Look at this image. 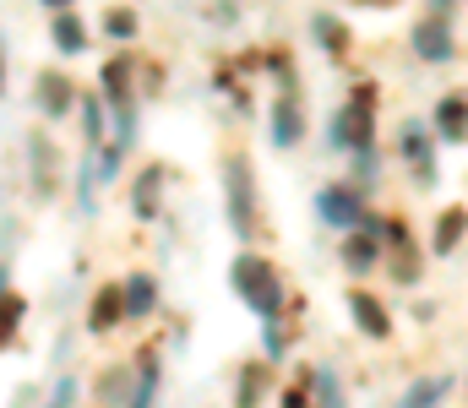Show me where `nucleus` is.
<instances>
[{
	"label": "nucleus",
	"instance_id": "f257e3e1",
	"mask_svg": "<svg viewBox=\"0 0 468 408\" xmlns=\"http://www.w3.org/2000/svg\"><path fill=\"white\" fill-rule=\"evenodd\" d=\"M229 283H234V294L261 316V321H272L278 316V305H283V288H278V272H272V262L267 256H239L229 267Z\"/></svg>",
	"mask_w": 468,
	"mask_h": 408
},
{
	"label": "nucleus",
	"instance_id": "f03ea898",
	"mask_svg": "<svg viewBox=\"0 0 468 408\" xmlns=\"http://www.w3.org/2000/svg\"><path fill=\"white\" fill-rule=\"evenodd\" d=\"M224 191H229V229L250 235L256 229V185H250V163L245 158L224 163Z\"/></svg>",
	"mask_w": 468,
	"mask_h": 408
},
{
	"label": "nucleus",
	"instance_id": "7ed1b4c3",
	"mask_svg": "<svg viewBox=\"0 0 468 408\" xmlns=\"http://www.w3.org/2000/svg\"><path fill=\"white\" fill-rule=\"evenodd\" d=\"M414 49H420V60H452V33H447V11L441 5L414 27Z\"/></svg>",
	"mask_w": 468,
	"mask_h": 408
},
{
	"label": "nucleus",
	"instance_id": "20e7f679",
	"mask_svg": "<svg viewBox=\"0 0 468 408\" xmlns=\"http://www.w3.org/2000/svg\"><path fill=\"white\" fill-rule=\"evenodd\" d=\"M316 213L327 218V229H359V196L344 191V185L316 191Z\"/></svg>",
	"mask_w": 468,
	"mask_h": 408
},
{
	"label": "nucleus",
	"instance_id": "39448f33",
	"mask_svg": "<svg viewBox=\"0 0 468 408\" xmlns=\"http://www.w3.org/2000/svg\"><path fill=\"white\" fill-rule=\"evenodd\" d=\"M49 38H55L60 55H88V27H82V16L71 5H55L49 11Z\"/></svg>",
	"mask_w": 468,
	"mask_h": 408
},
{
	"label": "nucleus",
	"instance_id": "423d86ee",
	"mask_svg": "<svg viewBox=\"0 0 468 408\" xmlns=\"http://www.w3.org/2000/svg\"><path fill=\"white\" fill-rule=\"evenodd\" d=\"M71 104H82V99L71 93V82H66V77H55V71H44V77H38V110H44L49 120H60Z\"/></svg>",
	"mask_w": 468,
	"mask_h": 408
},
{
	"label": "nucleus",
	"instance_id": "0eeeda50",
	"mask_svg": "<svg viewBox=\"0 0 468 408\" xmlns=\"http://www.w3.org/2000/svg\"><path fill=\"white\" fill-rule=\"evenodd\" d=\"M305 136V120H300V104H294V93H283L278 104H272V141L278 147H294Z\"/></svg>",
	"mask_w": 468,
	"mask_h": 408
},
{
	"label": "nucleus",
	"instance_id": "6e6552de",
	"mask_svg": "<svg viewBox=\"0 0 468 408\" xmlns=\"http://www.w3.org/2000/svg\"><path fill=\"white\" fill-rule=\"evenodd\" d=\"M120 294H125V316H153V305H158V283H153L147 272L125 277V283H120Z\"/></svg>",
	"mask_w": 468,
	"mask_h": 408
},
{
	"label": "nucleus",
	"instance_id": "1a4fd4ad",
	"mask_svg": "<svg viewBox=\"0 0 468 408\" xmlns=\"http://www.w3.org/2000/svg\"><path fill=\"white\" fill-rule=\"evenodd\" d=\"M120 316H125V294H120V288H99V299H93V310H88V327H93V332H110Z\"/></svg>",
	"mask_w": 468,
	"mask_h": 408
},
{
	"label": "nucleus",
	"instance_id": "9d476101",
	"mask_svg": "<svg viewBox=\"0 0 468 408\" xmlns=\"http://www.w3.org/2000/svg\"><path fill=\"white\" fill-rule=\"evenodd\" d=\"M349 310H354V321H359V332H365V338H387V332H392V321L381 316V305H376L370 294H354Z\"/></svg>",
	"mask_w": 468,
	"mask_h": 408
},
{
	"label": "nucleus",
	"instance_id": "9b49d317",
	"mask_svg": "<svg viewBox=\"0 0 468 408\" xmlns=\"http://www.w3.org/2000/svg\"><path fill=\"white\" fill-rule=\"evenodd\" d=\"M441 398H447V376H420V382L398 398V408H441Z\"/></svg>",
	"mask_w": 468,
	"mask_h": 408
},
{
	"label": "nucleus",
	"instance_id": "f8f14e48",
	"mask_svg": "<svg viewBox=\"0 0 468 408\" xmlns=\"http://www.w3.org/2000/svg\"><path fill=\"white\" fill-rule=\"evenodd\" d=\"M158 191H164V169H142V174H136V191H131V207H136L142 218H153V213H158Z\"/></svg>",
	"mask_w": 468,
	"mask_h": 408
},
{
	"label": "nucleus",
	"instance_id": "ddd939ff",
	"mask_svg": "<svg viewBox=\"0 0 468 408\" xmlns=\"http://www.w3.org/2000/svg\"><path fill=\"white\" fill-rule=\"evenodd\" d=\"M403 152H409V163L420 169V185H431V136L420 131V126H409V131H403Z\"/></svg>",
	"mask_w": 468,
	"mask_h": 408
},
{
	"label": "nucleus",
	"instance_id": "4468645a",
	"mask_svg": "<svg viewBox=\"0 0 468 408\" xmlns=\"http://www.w3.org/2000/svg\"><path fill=\"white\" fill-rule=\"evenodd\" d=\"M463 229H468V213H463V207H452L447 218H436V251H452V246L463 240Z\"/></svg>",
	"mask_w": 468,
	"mask_h": 408
},
{
	"label": "nucleus",
	"instance_id": "2eb2a0df",
	"mask_svg": "<svg viewBox=\"0 0 468 408\" xmlns=\"http://www.w3.org/2000/svg\"><path fill=\"white\" fill-rule=\"evenodd\" d=\"M82 126H88V147H93V152H99V147H104V104H99V99H93V93H82Z\"/></svg>",
	"mask_w": 468,
	"mask_h": 408
},
{
	"label": "nucleus",
	"instance_id": "dca6fc26",
	"mask_svg": "<svg viewBox=\"0 0 468 408\" xmlns=\"http://www.w3.org/2000/svg\"><path fill=\"white\" fill-rule=\"evenodd\" d=\"M436 126L447 141H463V99H447L441 110H436Z\"/></svg>",
	"mask_w": 468,
	"mask_h": 408
},
{
	"label": "nucleus",
	"instance_id": "f3484780",
	"mask_svg": "<svg viewBox=\"0 0 468 408\" xmlns=\"http://www.w3.org/2000/svg\"><path fill=\"white\" fill-rule=\"evenodd\" d=\"M153 392H158V360L147 354V360H142V382H136V392H131V408H153Z\"/></svg>",
	"mask_w": 468,
	"mask_h": 408
},
{
	"label": "nucleus",
	"instance_id": "a211bd4d",
	"mask_svg": "<svg viewBox=\"0 0 468 408\" xmlns=\"http://www.w3.org/2000/svg\"><path fill=\"white\" fill-rule=\"evenodd\" d=\"M344 262H349V272H370V262H376V240H370V235L349 240V246H344Z\"/></svg>",
	"mask_w": 468,
	"mask_h": 408
},
{
	"label": "nucleus",
	"instance_id": "6ab92c4d",
	"mask_svg": "<svg viewBox=\"0 0 468 408\" xmlns=\"http://www.w3.org/2000/svg\"><path fill=\"white\" fill-rule=\"evenodd\" d=\"M316 408H344V392H338L333 371H316Z\"/></svg>",
	"mask_w": 468,
	"mask_h": 408
},
{
	"label": "nucleus",
	"instance_id": "aec40b11",
	"mask_svg": "<svg viewBox=\"0 0 468 408\" xmlns=\"http://www.w3.org/2000/svg\"><path fill=\"white\" fill-rule=\"evenodd\" d=\"M311 33H316V38H322L333 55L344 49V27H338V16H311Z\"/></svg>",
	"mask_w": 468,
	"mask_h": 408
},
{
	"label": "nucleus",
	"instance_id": "412c9836",
	"mask_svg": "<svg viewBox=\"0 0 468 408\" xmlns=\"http://www.w3.org/2000/svg\"><path fill=\"white\" fill-rule=\"evenodd\" d=\"M239 408H256L261 403V365H250L245 376H239V398H234Z\"/></svg>",
	"mask_w": 468,
	"mask_h": 408
},
{
	"label": "nucleus",
	"instance_id": "4be33fe9",
	"mask_svg": "<svg viewBox=\"0 0 468 408\" xmlns=\"http://www.w3.org/2000/svg\"><path fill=\"white\" fill-rule=\"evenodd\" d=\"M104 33L120 38V44H125V38H136V11H110V16H104Z\"/></svg>",
	"mask_w": 468,
	"mask_h": 408
},
{
	"label": "nucleus",
	"instance_id": "5701e85b",
	"mask_svg": "<svg viewBox=\"0 0 468 408\" xmlns=\"http://www.w3.org/2000/svg\"><path fill=\"white\" fill-rule=\"evenodd\" d=\"M16 321H22V299L11 294V299H0V343L16 332Z\"/></svg>",
	"mask_w": 468,
	"mask_h": 408
},
{
	"label": "nucleus",
	"instance_id": "b1692460",
	"mask_svg": "<svg viewBox=\"0 0 468 408\" xmlns=\"http://www.w3.org/2000/svg\"><path fill=\"white\" fill-rule=\"evenodd\" d=\"M49 408H77V382H71V376L55 387V403H49Z\"/></svg>",
	"mask_w": 468,
	"mask_h": 408
},
{
	"label": "nucleus",
	"instance_id": "393cba45",
	"mask_svg": "<svg viewBox=\"0 0 468 408\" xmlns=\"http://www.w3.org/2000/svg\"><path fill=\"white\" fill-rule=\"evenodd\" d=\"M267 360H283V332L267 321Z\"/></svg>",
	"mask_w": 468,
	"mask_h": 408
},
{
	"label": "nucleus",
	"instance_id": "a878e982",
	"mask_svg": "<svg viewBox=\"0 0 468 408\" xmlns=\"http://www.w3.org/2000/svg\"><path fill=\"white\" fill-rule=\"evenodd\" d=\"M5 288H11V267H0V299H11Z\"/></svg>",
	"mask_w": 468,
	"mask_h": 408
},
{
	"label": "nucleus",
	"instance_id": "bb28decb",
	"mask_svg": "<svg viewBox=\"0 0 468 408\" xmlns=\"http://www.w3.org/2000/svg\"><path fill=\"white\" fill-rule=\"evenodd\" d=\"M283 398H289L283 408H305V403H311V398H300V392H283Z\"/></svg>",
	"mask_w": 468,
	"mask_h": 408
},
{
	"label": "nucleus",
	"instance_id": "cd10ccee",
	"mask_svg": "<svg viewBox=\"0 0 468 408\" xmlns=\"http://www.w3.org/2000/svg\"><path fill=\"white\" fill-rule=\"evenodd\" d=\"M0 88H5V66H0Z\"/></svg>",
	"mask_w": 468,
	"mask_h": 408
}]
</instances>
